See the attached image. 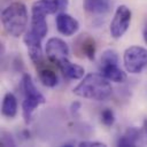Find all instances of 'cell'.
<instances>
[{
  "mask_svg": "<svg viewBox=\"0 0 147 147\" xmlns=\"http://www.w3.org/2000/svg\"><path fill=\"white\" fill-rule=\"evenodd\" d=\"M113 88L109 80L101 74H88L83 80L74 88V93L77 96L103 101L111 95Z\"/></svg>",
  "mask_w": 147,
  "mask_h": 147,
  "instance_id": "obj_1",
  "label": "cell"
},
{
  "mask_svg": "<svg viewBox=\"0 0 147 147\" xmlns=\"http://www.w3.org/2000/svg\"><path fill=\"white\" fill-rule=\"evenodd\" d=\"M3 29L10 36L18 38L25 33L28 26V9L23 2H13L7 6L1 13Z\"/></svg>",
  "mask_w": 147,
  "mask_h": 147,
  "instance_id": "obj_2",
  "label": "cell"
},
{
  "mask_svg": "<svg viewBox=\"0 0 147 147\" xmlns=\"http://www.w3.org/2000/svg\"><path fill=\"white\" fill-rule=\"evenodd\" d=\"M22 88L24 92V100L22 103V114L24 122L26 124L30 123L32 113L40 106L46 102L45 96L38 91L30 75L24 74L22 78Z\"/></svg>",
  "mask_w": 147,
  "mask_h": 147,
  "instance_id": "obj_3",
  "label": "cell"
},
{
  "mask_svg": "<svg viewBox=\"0 0 147 147\" xmlns=\"http://www.w3.org/2000/svg\"><path fill=\"white\" fill-rule=\"evenodd\" d=\"M100 71L108 80L115 83H124L127 78L126 74L118 67V54L114 49H106L100 60Z\"/></svg>",
  "mask_w": 147,
  "mask_h": 147,
  "instance_id": "obj_4",
  "label": "cell"
},
{
  "mask_svg": "<svg viewBox=\"0 0 147 147\" xmlns=\"http://www.w3.org/2000/svg\"><path fill=\"white\" fill-rule=\"evenodd\" d=\"M124 67L130 74H139L147 67V49L141 46H130L123 54Z\"/></svg>",
  "mask_w": 147,
  "mask_h": 147,
  "instance_id": "obj_5",
  "label": "cell"
},
{
  "mask_svg": "<svg viewBox=\"0 0 147 147\" xmlns=\"http://www.w3.org/2000/svg\"><path fill=\"white\" fill-rule=\"evenodd\" d=\"M131 10L125 5L119 6L114 14V17L110 22V34L115 39H119L129 29L131 24Z\"/></svg>",
  "mask_w": 147,
  "mask_h": 147,
  "instance_id": "obj_6",
  "label": "cell"
},
{
  "mask_svg": "<svg viewBox=\"0 0 147 147\" xmlns=\"http://www.w3.org/2000/svg\"><path fill=\"white\" fill-rule=\"evenodd\" d=\"M41 39L39 36L34 34L32 31H26L23 37V41L28 48L29 56L36 65L42 63V51H41Z\"/></svg>",
  "mask_w": 147,
  "mask_h": 147,
  "instance_id": "obj_7",
  "label": "cell"
},
{
  "mask_svg": "<svg viewBox=\"0 0 147 147\" xmlns=\"http://www.w3.org/2000/svg\"><path fill=\"white\" fill-rule=\"evenodd\" d=\"M46 54H47V57L51 61L57 63L61 59L68 57L69 47H68V45L64 40H62L60 38H56V37H53V38H49L47 40Z\"/></svg>",
  "mask_w": 147,
  "mask_h": 147,
  "instance_id": "obj_8",
  "label": "cell"
},
{
  "mask_svg": "<svg viewBox=\"0 0 147 147\" xmlns=\"http://www.w3.org/2000/svg\"><path fill=\"white\" fill-rule=\"evenodd\" d=\"M56 29L57 31L67 37L74 36L79 30L78 21L67 13H60L56 16Z\"/></svg>",
  "mask_w": 147,
  "mask_h": 147,
  "instance_id": "obj_9",
  "label": "cell"
},
{
  "mask_svg": "<svg viewBox=\"0 0 147 147\" xmlns=\"http://www.w3.org/2000/svg\"><path fill=\"white\" fill-rule=\"evenodd\" d=\"M57 65L62 74L69 79H80L84 77L85 69L76 63H72L68 60V57H63L57 62Z\"/></svg>",
  "mask_w": 147,
  "mask_h": 147,
  "instance_id": "obj_10",
  "label": "cell"
},
{
  "mask_svg": "<svg viewBox=\"0 0 147 147\" xmlns=\"http://www.w3.org/2000/svg\"><path fill=\"white\" fill-rule=\"evenodd\" d=\"M30 31H32L34 34L39 36L40 38H44L47 34V31H48L46 15H44L41 13H38V11H31Z\"/></svg>",
  "mask_w": 147,
  "mask_h": 147,
  "instance_id": "obj_11",
  "label": "cell"
},
{
  "mask_svg": "<svg viewBox=\"0 0 147 147\" xmlns=\"http://www.w3.org/2000/svg\"><path fill=\"white\" fill-rule=\"evenodd\" d=\"M83 8L88 14L101 15L109 11L110 3L109 0H84Z\"/></svg>",
  "mask_w": 147,
  "mask_h": 147,
  "instance_id": "obj_12",
  "label": "cell"
},
{
  "mask_svg": "<svg viewBox=\"0 0 147 147\" xmlns=\"http://www.w3.org/2000/svg\"><path fill=\"white\" fill-rule=\"evenodd\" d=\"M77 51L90 60L94 59L95 55V41L88 34H82V37L77 40Z\"/></svg>",
  "mask_w": 147,
  "mask_h": 147,
  "instance_id": "obj_13",
  "label": "cell"
},
{
  "mask_svg": "<svg viewBox=\"0 0 147 147\" xmlns=\"http://www.w3.org/2000/svg\"><path fill=\"white\" fill-rule=\"evenodd\" d=\"M1 113L7 118H14L17 114V100L13 93H6L2 100Z\"/></svg>",
  "mask_w": 147,
  "mask_h": 147,
  "instance_id": "obj_14",
  "label": "cell"
},
{
  "mask_svg": "<svg viewBox=\"0 0 147 147\" xmlns=\"http://www.w3.org/2000/svg\"><path fill=\"white\" fill-rule=\"evenodd\" d=\"M140 130L138 127H129L122 137H119L117 141V146L121 147H134L137 145V141L140 139Z\"/></svg>",
  "mask_w": 147,
  "mask_h": 147,
  "instance_id": "obj_15",
  "label": "cell"
},
{
  "mask_svg": "<svg viewBox=\"0 0 147 147\" xmlns=\"http://www.w3.org/2000/svg\"><path fill=\"white\" fill-rule=\"evenodd\" d=\"M39 80L47 87H54L57 85V76L51 69H40L38 72Z\"/></svg>",
  "mask_w": 147,
  "mask_h": 147,
  "instance_id": "obj_16",
  "label": "cell"
},
{
  "mask_svg": "<svg viewBox=\"0 0 147 147\" xmlns=\"http://www.w3.org/2000/svg\"><path fill=\"white\" fill-rule=\"evenodd\" d=\"M101 122L106 125V126H111L115 122V114L111 109L109 108H105L101 111Z\"/></svg>",
  "mask_w": 147,
  "mask_h": 147,
  "instance_id": "obj_17",
  "label": "cell"
},
{
  "mask_svg": "<svg viewBox=\"0 0 147 147\" xmlns=\"http://www.w3.org/2000/svg\"><path fill=\"white\" fill-rule=\"evenodd\" d=\"M1 145H2V146H6V147H8V146H13V147H14V146L16 145V142H15L13 136H11L9 132L3 131V132L1 133Z\"/></svg>",
  "mask_w": 147,
  "mask_h": 147,
  "instance_id": "obj_18",
  "label": "cell"
},
{
  "mask_svg": "<svg viewBox=\"0 0 147 147\" xmlns=\"http://www.w3.org/2000/svg\"><path fill=\"white\" fill-rule=\"evenodd\" d=\"M78 147H106V144L100 141H91V140H84L78 144Z\"/></svg>",
  "mask_w": 147,
  "mask_h": 147,
  "instance_id": "obj_19",
  "label": "cell"
},
{
  "mask_svg": "<svg viewBox=\"0 0 147 147\" xmlns=\"http://www.w3.org/2000/svg\"><path fill=\"white\" fill-rule=\"evenodd\" d=\"M49 1H52L59 8V10L65 9L67 6H68V3H69V0H49Z\"/></svg>",
  "mask_w": 147,
  "mask_h": 147,
  "instance_id": "obj_20",
  "label": "cell"
},
{
  "mask_svg": "<svg viewBox=\"0 0 147 147\" xmlns=\"http://www.w3.org/2000/svg\"><path fill=\"white\" fill-rule=\"evenodd\" d=\"M79 108H80V103H79L78 101H75V102H72V103H71L70 110H71V113H72V114H76V113L79 110Z\"/></svg>",
  "mask_w": 147,
  "mask_h": 147,
  "instance_id": "obj_21",
  "label": "cell"
},
{
  "mask_svg": "<svg viewBox=\"0 0 147 147\" xmlns=\"http://www.w3.org/2000/svg\"><path fill=\"white\" fill-rule=\"evenodd\" d=\"M142 36H144V40H145V42L147 44V26L144 29V32H142Z\"/></svg>",
  "mask_w": 147,
  "mask_h": 147,
  "instance_id": "obj_22",
  "label": "cell"
},
{
  "mask_svg": "<svg viewBox=\"0 0 147 147\" xmlns=\"http://www.w3.org/2000/svg\"><path fill=\"white\" fill-rule=\"evenodd\" d=\"M144 130H145V132H146V134H147V118L144 121Z\"/></svg>",
  "mask_w": 147,
  "mask_h": 147,
  "instance_id": "obj_23",
  "label": "cell"
}]
</instances>
